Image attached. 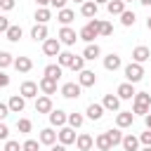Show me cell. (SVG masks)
I'll use <instances>...</instances> for the list:
<instances>
[{
    "label": "cell",
    "mask_w": 151,
    "mask_h": 151,
    "mask_svg": "<svg viewBox=\"0 0 151 151\" xmlns=\"http://www.w3.org/2000/svg\"><path fill=\"white\" fill-rule=\"evenodd\" d=\"M151 109V94L149 92H134L132 97V113L134 116H146Z\"/></svg>",
    "instance_id": "6da1fadb"
},
{
    "label": "cell",
    "mask_w": 151,
    "mask_h": 151,
    "mask_svg": "<svg viewBox=\"0 0 151 151\" xmlns=\"http://www.w3.org/2000/svg\"><path fill=\"white\" fill-rule=\"evenodd\" d=\"M99 26H101V19H97V17H92L83 28H80V33H78V38L80 40H85V42H92L97 35H99Z\"/></svg>",
    "instance_id": "7a4b0ae2"
},
{
    "label": "cell",
    "mask_w": 151,
    "mask_h": 151,
    "mask_svg": "<svg viewBox=\"0 0 151 151\" xmlns=\"http://www.w3.org/2000/svg\"><path fill=\"white\" fill-rule=\"evenodd\" d=\"M125 78H127V83H139L142 78H144V66L142 64H137V61H130L127 66H125Z\"/></svg>",
    "instance_id": "3957f363"
},
{
    "label": "cell",
    "mask_w": 151,
    "mask_h": 151,
    "mask_svg": "<svg viewBox=\"0 0 151 151\" xmlns=\"http://www.w3.org/2000/svg\"><path fill=\"white\" fill-rule=\"evenodd\" d=\"M76 137H78V134H76V130H73L71 125H64V127H59V132H57V139H59L61 144H66V146H68V144H76Z\"/></svg>",
    "instance_id": "277c9868"
},
{
    "label": "cell",
    "mask_w": 151,
    "mask_h": 151,
    "mask_svg": "<svg viewBox=\"0 0 151 151\" xmlns=\"http://www.w3.org/2000/svg\"><path fill=\"white\" fill-rule=\"evenodd\" d=\"M76 40H78V33L71 28V26H61V31H59V42L61 45H76Z\"/></svg>",
    "instance_id": "5b68a950"
},
{
    "label": "cell",
    "mask_w": 151,
    "mask_h": 151,
    "mask_svg": "<svg viewBox=\"0 0 151 151\" xmlns=\"http://www.w3.org/2000/svg\"><path fill=\"white\" fill-rule=\"evenodd\" d=\"M42 52H45L47 57H57V54L61 52L59 38H47V40H42Z\"/></svg>",
    "instance_id": "8992f818"
},
{
    "label": "cell",
    "mask_w": 151,
    "mask_h": 151,
    "mask_svg": "<svg viewBox=\"0 0 151 151\" xmlns=\"http://www.w3.org/2000/svg\"><path fill=\"white\" fill-rule=\"evenodd\" d=\"M94 83H97V73L94 71H90V68L78 71V85L80 87H92Z\"/></svg>",
    "instance_id": "52a82bcc"
},
{
    "label": "cell",
    "mask_w": 151,
    "mask_h": 151,
    "mask_svg": "<svg viewBox=\"0 0 151 151\" xmlns=\"http://www.w3.org/2000/svg\"><path fill=\"white\" fill-rule=\"evenodd\" d=\"M19 94H21L24 99H35V97H38V83H33V80H24L21 87H19Z\"/></svg>",
    "instance_id": "ba28073f"
},
{
    "label": "cell",
    "mask_w": 151,
    "mask_h": 151,
    "mask_svg": "<svg viewBox=\"0 0 151 151\" xmlns=\"http://www.w3.org/2000/svg\"><path fill=\"white\" fill-rule=\"evenodd\" d=\"M80 92H83V87H80L76 80H71V83H64V85H61V94H64L66 99H78V97H80Z\"/></svg>",
    "instance_id": "9c48e42d"
},
{
    "label": "cell",
    "mask_w": 151,
    "mask_h": 151,
    "mask_svg": "<svg viewBox=\"0 0 151 151\" xmlns=\"http://www.w3.org/2000/svg\"><path fill=\"white\" fill-rule=\"evenodd\" d=\"M47 116H50V125L52 127H64L66 125V118H68V113L61 111V109H52Z\"/></svg>",
    "instance_id": "30bf717a"
},
{
    "label": "cell",
    "mask_w": 151,
    "mask_h": 151,
    "mask_svg": "<svg viewBox=\"0 0 151 151\" xmlns=\"http://www.w3.org/2000/svg\"><path fill=\"white\" fill-rule=\"evenodd\" d=\"M149 59H151V50H149L146 45H137V47L132 50V61L144 64V61H149Z\"/></svg>",
    "instance_id": "8fae6325"
},
{
    "label": "cell",
    "mask_w": 151,
    "mask_h": 151,
    "mask_svg": "<svg viewBox=\"0 0 151 151\" xmlns=\"http://www.w3.org/2000/svg\"><path fill=\"white\" fill-rule=\"evenodd\" d=\"M57 83H59V80L42 76V78H40V83H38V90H40L42 94H54V92H57Z\"/></svg>",
    "instance_id": "7c38bea8"
},
{
    "label": "cell",
    "mask_w": 151,
    "mask_h": 151,
    "mask_svg": "<svg viewBox=\"0 0 151 151\" xmlns=\"http://www.w3.org/2000/svg\"><path fill=\"white\" fill-rule=\"evenodd\" d=\"M54 106H52V99H50V94H40V97H35V111L38 113H50Z\"/></svg>",
    "instance_id": "4fadbf2b"
},
{
    "label": "cell",
    "mask_w": 151,
    "mask_h": 151,
    "mask_svg": "<svg viewBox=\"0 0 151 151\" xmlns=\"http://www.w3.org/2000/svg\"><path fill=\"white\" fill-rule=\"evenodd\" d=\"M132 120H134V113L132 111H118L116 113V127H130L132 125Z\"/></svg>",
    "instance_id": "5bb4252c"
},
{
    "label": "cell",
    "mask_w": 151,
    "mask_h": 151,
    "mask_svg": "<svg viewBox=\"0 0 151 151\" xmlns=\"http://www.w3.org/2000/svg\"><path fill=\"white\" fill-rule=\"evenodd\" d=\"M76 146H78V151H92V146H94V139H92L87 132H80V134L76 137Z\"/></svg>",
    "instance_id": "9a60e30c"
},
{
    "label": "cell",
    "mask_w": 151,
    "mask_h": 151,
    "mask_svg": "<svg viewBox=\"0 0 151 151\" xmlns=\"http://www.w3.org/2000/svg\"><path fill=\"white\" fill-rule=\"evenodd\" d=\"M120 66H123V59H120L116 52H111V54L104 57V68H106V71H118Z\"/></svg>",
    "instance_id": "2e32d148"
},
{
    "label": "cell",
    "mask_w": 151,
    "mask_h": 151,
    "mask_svg": "<svg viewBox=\"0 0 151 151\" xmlns=\"http://www.w3.org/2000/svg\"><path fill=\"white\" fill-rule=\"evenodd\" d=\"M101 106H104V111H120V99H118V94H104Z\"/></svg>",
    "instance_id": "e0dca14e"
},
{
    "label": "cell",
    "mask_w": 151,
    "mask_h": 151,
    "mask_svg": "<svg viewBox=\"0 0 151 151\" xmlns=\"http://www.w3.org/2000/svg\"><path fill=\"white\" fill-rule=\"evenodd\" d=\"M7 106H9V113H21L24 106H26V99L21 94H12L9 101H7Z\"/></svg>",
    "instance_id": "ac0fdd59"
},
{
    "label": "cell",
    "mask_w": 151,
    "mask_h": 151,
    "mask_svg": "<svg viewBox=\"0 0 151 151\" xmlns=\"http://www.w3.org/2000/svg\"><path fill=\"white\" fill-rule=\"evenodd\" d=\"M38 142H40V144H45V146H52V144L57 142V132H54L52 127H42V130H40V134H38Z\"/></svg>",
    "instance_id": "d6986e66"
},
{
    "label": "cell",
    "mask_w": 151,
    "mask_h": 151,
    "mask_svg": "<svg viewBox=\"0 0 151 151\" xmlns=\"http://www.w3.org/2000/svg\"><path fill=\"white\" fill-rule=\"evenodd\" d=\"M120 146H123V151H139V137H134V134H123Z\"/></svg>",
    "instance_id": "ffe728a7"
},
{
    "label": "cell",
    "mask_w": 151,
    "mask_h": 151,
    "mask_svg": "<svg viewBox=\"0 0 151 151\" xmlns=\"http://www.w3.org/2000/svg\"><path fill=\"white\" fill-rule=\"evenodd\" d=\"M97 12H99V5H97L94 0H85V2L80 5V14H83V17H87V19L97 17Z\"/></svg>",
    "instance_id": "44dd1931"
},
{
    "label": "cell",
    "mask_w": 151,
    "mask_h": 151,
    "mask_svg": "<svg viewBox=\"0 0 151 151\" xmlns=\"http://www.w3.org/2000/svg\"><path fill=\"white\" fill-rule=\"evenodd\" d=\"M83 57H85V61H94L97 57H101V47L97 42H87V47L83 50Z\"/></svg>",
    "instance_id": "7402d4cb"
},
{
    "label": "cell",
    "mask_w": 151,
    "mask_h": 151,
    "mask_svg": "<svg viewBox=\"0 0 151 151\" xmlns=\"http://www.w3.org/2000/svg\"><path fill=\"white\" fill-rule=\"evenodd\" d=\"M19 73H28L31 68H33V61H31V57H14V64H12Z\"/></svg>",
    "instance_id": "603a6c76"
},
{
    "label": "cell",
    "mask_w": 151,
    "mask_h": 151,
    "mask_svg": "<svg viewBox=\"0 0 151 151\" xmlns=\"http://www.w3.org/2000/svg\"><path fill=\"white\" fill-rule=\"evenodd\" d=\"M21 35H24V31H21V26H19V24H9V28L5 31V38H7L9 42H19V40H21Z\"/></svg>",
    "instance_id": "cb8c5ba5"
},
{
    "label": "cell",
    "mask_w": 151,
    "mask_h": 151,
    "mask_svg": "<svg viewBox=\"0 0 151 151\" xmlns=\"http://www.w3.org/2000/svg\"><path fill=\"white\" fill-rule=\"evenodd\" d=\"M31 38H33L35 42L47 40V24H35V26L31 28Z\"/></svg>",
    "instance_id": "d4e9b609"
},
{
    "label": "cell",
    "mask_w": 151,
    "mask_h": 151,
    "mask_svg": "<svg viewBox=\"0 0 151 151\" xmlns=\"http://www.w3.org/2000/svg\"><path fill=\"white\" fill-rule=\"evenodd\" d=\"M116 94H118V99H132L134 97V85L132 83H120Z\"/></svg>",
    "instance_id": "484cf974"
},
{
    "label": "cell",
    "mask_w": 151,
    "mask_h": 151,
    "mask_svg": "<svg viewBox=\"0 0 151 151\" xmlns=\"http://www.w3.org/2000/svg\"><path fill=\"white\" fill-rule=\"evenodd\" d=\"M106 9H109L111 17H120V14L125 12V2H123V0H109V2H106Z\"/></svg>",
    "instance_id": "4316f807"
},
{
    "label": "cell",
    "mask_w": 151,
    "mask_h": 151,
    "mask_svg": "<svg viewBox=\"0 0 151 151\" xmlns=\"http://www.w3.org/2000/svg\"><path fill=\"white\" fill-rule=\"evenodd\" d=\"M57 19H59V24H61V26H68V24L76 19V12H73V9H68V7H61V9L57 12Z\"/></svg>",
    "instance_id": "83f0119b"
},
{
    "label": "cell",
    "mask_w": 151,
    "mask_h": 151,
    "mask_svg": "<svg viewBox=\"0 0 151 151\" xmlns=\"http://www.w3.org/2000/svg\"><path fill=\"white\" fill-rule=\"evenodd\" d=\"M85 113H87V118H90V120H101V116H104V106H101V104H97V101H92V104L87 106V111H85Z\"/></svg>",
    "instance_id": "f1b7e54d"
},
{
    "label": "cell",
    "mask_w": 151,
    "mask_h": 151,
    "mask_svg": "<svg viewBox=\"0 0 151 151\" xmlns=\"http://www.w3.org/2000/svg\"><path fill=\"white\" fill-rule=\"evenodd\" d=\"M61 73H64V68H61L59 64H47V66H45V76H47V78L59 80V78H61Z\"/></svg>",
    "instance_id": "f546056e"
},
{
    "label": "cell",
    "mask_w": 151,
    "mask_h": 151,
    "mask_svg": "<svg viewBox=\"0 0 151 151\" xmlns=\"http://www.w3.org/2000/svg\"><path fill=\"white\" fill-rule=\"evenodd\" d=\"M94 144H97V149H99V151H111V149H113V146H111V142H109V137H106V132L97 134Z\"/></svg>",
    "instance_id": "4dcf8cb0"
},
{
    "label": "cell",
    "mask_w": 151,
    "mask_h": 151,
    "mask_svg": "<svg viewBox=\"0 0 151 151\" xmlns=\"http://www.w3.org/2000/svg\"><path fill=\"white\" fill-rule=\"evenodd\" d=\"M50 19H52V12H50L47 7H38V9H35V21H38V24H47Z\"/></svg>",
    "instance_id": "1f68e13d"
},
{
    "label": "cell",
    "mask_w": 151,
    "mask_h": 151,
    "mask_svg": "<svg viewBox=\"0 0 151 151\" xmlns=\"http://www.w3.org/2000/svg\"><path fill=\"white\" fill-rule=\"evenodd\" d=\"M73 52H59L57 54V64L61 66V68H66V66H71V61H73Z\"/></svg>",
    "instance_id": "d6a6232c"
},
{
    "label": "cell",
    "mask_w": 151,
    "mask_h": 151,
    "mask_svg": "<svg viewBox=\"0 0 151 151\" xmlns=\"http://www.w3.org/2000/svg\"><path fill=\"white\" fill-rule=\"evenodd\" d=\"M83 123H85V116H83V113H68V118H66V125H71L73 130L80 127Z\"/></svg>",
    "instance_id": "836d02e7"
},
{
    "label": "cell",
    "mask_w": 151,
    "mask_h": 151,
    "mask_svg": "<svg viewBox=\"0 0 151 151\" xmlns=\"http://www.w3.org/2000/svg\"><path fill=\"white\" fill-rule=\"evenodd\" d=\"M134 21H137V17H134V12H132V9H125V12L120 14V24H123V26H127V28H130V26H134Z\"/></svg>",
    "instance_id": "e575fe53"
},
{
    "label": "cell",
    "mask_w": 151,
    "mask_h": 151,
    "mask_svg": "<svg viewBox=\"0 0 151 151\" xmlns=\"http://www.w3.org/2000/svg\"><path fill=\"white\" fill-rule=\"evenodd\" d=\"M106 137H109L111 146H118L120 139H123V132H120V127H116V130H106Z\"/></svg>",
    "instance_id": "d590c367"
},
{
    "label": "cell",
    "mask_w": 151,
    "mask_h": 151,
    "mask_svg": "<svg viewBox=\"0 0 151 151\" xmlns=\"http://www.w3.org/2000/svg\"><path fill=\"white\" fill-rule=\"evenodd\" d=\"M14 64V57L9 54V52H5V50H0V71H5L7 66H12Z\"/></svg>",
    "instance_id": "8d00e7d4"
},
{
    "label": "cell",
    "mask_w": 151,
    "mask_h": 151,
    "mask_svg": "<svg viewBox=\"0 0 151 151\" xmlns=\"http://www.w3.org/2000/svg\"><path fill=\"white\" fill-rule=\"evenodd\" d=\"M17 130L26 134V132H31V130H33V123H31L28 118H19V120H17Z\"/></svg>",
    "instance_id": "74e56055"
},
{
    "label": "cell",
    "mask_w": 151,
    "mask_h": 151,
    "mask_svg": "<svg viewBox=\"0 0 151 151\" xmlns=\"http://www.w3.org/2000/svg\"><path fill=\"white\" fill-rule=\"evenodd\" d=\"M68 68H71V71H76V73H78V71H83V68H85V57H83V54H80V57H73V61H71V66H68Z\"/></svg>",
    "instance_id": "f35d334b"
},
{
    "label": "cell",
    "mask_w": 151,
    "mask_h": 151,
    "mask_svg": "<svg viewBox=\"0 0 151 151\" xmlns=\"http://www.w3.org/2000/svg\"><path fill=\"white\" fill-rule=\"evenodd\" d=\"M111 33H113V26H111L109 21H104V19H101V26H99V35H104V38H109Z\"/></svg>",
    "instance_id": "ab89813d"
},
{
    "label": "cell",
    "mask_w": 151,
    "mask_h": 151,
    "mask_svg": "<svg viewBox=\"0 0 151 151\" xmlns=\"http://www.w3.org/2000/svg\"><path fill=\"white\" fill-rule=\"evenodd\" d=\"M38 146H40V142H38V139H26V142L21 144V149H24V151H38Z\"/></svg>",
    "instance_id": "60d3db41"
},
{
    "label": "cell",
    "mask_w": 151,
    "mask_h": 151,
    "mask_svg": "<svg viewBox=\"0 0 151 151\" xmlns=\"http://www.w3.org/2000/svg\"><path fill=\"white\" fill-rule=\"evenodd\" d=\"M2 151H21V144L17 139H5V149Z\"/></svg>",
    "instance_id": "b9f144b4"
},
{
    "label": "cell",
    "mask_w": 151,
    "mask_h": 151,
    "mask_svg": "<svg viewBox=\"0 0 151 151\" xmlns=\"http://www.w3.org/2000/svg\"><path fill=\"white\" fill-rule=\"evenodd\" d=\"M139 144L151 146V130H149V127H146V132H142V134H139Z\"/></svg>",
    "instance_id": "7bdbcfd3"
},
{
    "label": "cell",
    "mask_w": 151,
    "mask_h": 151,
    "mask_svg": "<svg viewBox=\"0 0 151 151\" xmlns=\"http://www.w3.org/2000/svg\"><path fill=\"white\" fill-rule=\"evenodd\" d=\"M14 5H17V0H0V9H5V12L14 9Z\"/></svg>",
    "instance_id": "ee69618b"
},
{
    "label": "cell",
    "mask_w": 151,
    "mask_h": 151,
    "mask_svg": "<svg viewBox=\"0 0 151 151\" xmlns=\"http://www.w3.org/2000/svg\"><path fill=\"white\" fill-rule=\"evenodd\" d=\"M7 28H9V19H7V17H2V14H0V33H5V31H7Z\"/></svg>",
    "instance_id": "f6af8a7d"
},
{
    "label": "cell",
    "mask_w": 151,
    "mask_h": 151,
    "mask_svg": "<svg viewBox=\"0 0 151 151\" xmlns=\"http://www.w3.org/2000/svg\"><path fill=\"white\" fill-rule=\"evenodd\" d=\"M7 137H9V127L0 120V139H7Z\"/></svg>",
    "instance_id": "bcb514c9"
},
{
    "label": "cell",
    "mask_w": 151,
    "mask_h": 151,
    "mask_svg": "<svg viewBox=\"0 0 151 151\" xmlns=\"http://www.w3.org/2000/svg\"><path fill=\"white\" fill-rule=\"evenodd\" d=\"M7 116H9V106H7V104H2V101H0V120H5V118H7Z\"/></svg>",
    "instance_id": "7dc6e473"
},
{
    "label": "cell",
    "mask_w": 151,
    "mask_h": 151,
    "mask_svg": "<svg viewBox=\"0 0 151 151\" xmlns=\"http://www.w3.org/2000/svg\"><path fill=\"white\" fill-rule=\"evenodd\" d=\"M7 85H9V76L5 71H0V87H7Z\"/></svg>",
    "instance_id": "c3c4849f"
},
{
    "label": "cell",
    "mask_w": 151,
    "mask_h": 151,
    "mask_svg": "<svg viewBox=\"0 0 151 151\" xmlns=\"http://www.w3.org/2000/svg\"><path fill=\"white\" fill-rule=\"evenodd\" d=\"M66 2H68V0H50V5H52V7H57V9L66 7Z\"/></svg>",
    "instance_id": "681fc988"
},
{
    "label": "cell",
    "mask_w": 151,
    "mask_h": 151,
    "mask_svg": "<svg viewBox=\"0 0 151 151\" xmlns=\"http://www.w3.org/2000/svg\"><path fill=\"white\" fill-rule=\"evenodd\" d=\"M52 151H66V144H61V142L57 144V142H54V144H52Z\"/></svg>",
    "instance_id": "f907efd6"
},
{
    "label": "cell",
    "mask_w": 151,
    "mask_h": 151,
    "mask_svg": "<svg viewBox=\"0 0 151 151\" xmlns=\"http://www.w3.org/2000/svg\"><path fill=\"white\" fill-rule=\"evenodd\" d=\"M144 123H146V127H149V130H151V111H149V113H146V116H144Z\"/></svg>",
    "instance_id": "816d5d0a"
},
{
    "label": "cell",
    "mask_w": 151,
    "mask_h": 151,
    "mask_svg": "<svg viewBox=\"0 0 151 151\" xmlns=\"http://www.w3.org/2000/svg\"><path fill=\"white\" fill-rule=\"evenodd\" d=\"M35 5H38V7H47V5H50V0H35Z\"/></svg>",
    "instance_id": "f5cc1de1"
},
{
    "label": "cell",
    "mask_w": 151,
    "mask_h": 151,
    "mask_svg": "<svg viewBox=\"0 0 151 151\" xmlns=\"http://www.w3.org/2000/svg\"><path fill=\"white\" fill-rule=\"evenodd\" d=\"M139 2H142L144 7H149V5H151V0H139Z\"/></svg>",
    "instance_id": "db71d44e"
},
{
    "label": "cell",
    "mask_w": 151,
    "mask_h": 151,
    "mask_svg": "<svg viewBox=\"0 0 151 151\" xmlns=\"http://www.w3.org/2000/svg\"><path fill=\"white\" fill-rule=\"evenodd\" d=\"M94 2H97V5H106L109 0H94Z\"/></svg>",
    "instance_id": "11a10c76"
},
{
    "label": "cell",
    "mask_w": 151,
    "mask_h": 151,
    "mask_svg": "<svg viewBox=\"0 0 151 151\" xmlns=\"http://www.w3.org/2000/svg\"><path fill=\"white\" fill-rule=\"evenodd\" d=\"M146 28H149V31H151V17H149V19H146Z\"/></svg>",
    "instance_id": "9f6ffc18"
},
{
    "label": "cell",
    "mask_w": 151,
    "mask_h": 151,
    "mask_svg": "<svg viewBox=\"0 0 151 151\" xmlns=\"http://www.w3.org/2000/svg\"><path fill=\"white\" fill-rule=\"evenodd\" d=\"M142 151H151V146H144V149H142Z\"/></svg>",
    "instance_id": "6f0895ef"
},
{
    "label": "cell",
    "mask_w": 151,
    "mask_h": 151,
    "mask_svg": "<svg viewBox=\"0 0 151 151\" xmlns=\"http://www.w3.org/2000/svg\"><path fill=\"white\" fill-rule=\"evenodd\" d=\"M73 2H80V5H83V2H85V0H73Z\"/></svg>",
    "instance_id": "680465c9"
},
{
    "label": "cell",
    "mask_w": 151,
    "mask_h": 151,
    "mask_svg": "<svg viewBox=\"0 0 151 151\" xmlns=\"http://www.w3.org/2000/svg\"><path fill=\"white\" fill-rule=\"evenodd\" d=\"M123 2H125V5H127V2H132V0H123Z\"/></svg>",
    "instance_id": "91938a15"
},
{
    "label": "cell",
    "mask_w": 151,
    "mask_h": 151,
    "mask_svg": "<svg viewBox=\"0 0 151 151\" xmlns=\"http://www.w3.org/2000/svg\"><path fill=\"white\" fill-rule=\"evenodd\" d=\"M21 151H24V149H21Z\"/></svg>",
    "instance_id": "94428289"
},
{
    "label": "cell",
    "mask_w": 151,
    "mask_h": 151,
    "mask_svg": "<svg viewBox=\"0 0 151 151\" xmlns=\"http://www.w3.org/2000/svg\"><path fill=\"white\" fill-rule=\"evenodd\" d=\"M149 61H151V59H149Z\"/></svg>",
    "instance_id": "6125c7cd"
}]
</instances>
